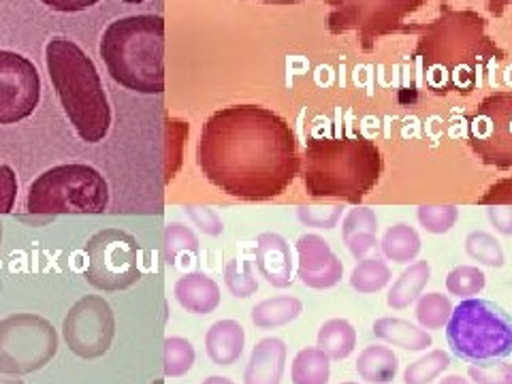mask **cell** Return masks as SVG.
<instances>
[{"mask_svg":"<svg viewBox=\"0 0 512 384\" xmlns=\"http://www.w3.org/2000/svg\"><path fill=\"white\" fill-rule=\"evenodd\" d=\"M197 156L207 182L244 201L282 195L299 173L291 124L259 105H231L207 118Z\"/></svg>","mask_w":512,"mask_h":384,"instance_id":"1","label":"cell"},{"mask_svg":"<svg viewBox=\"0 0 512 384\" xmlns=\"http://www.w3.org/2000/svg\"><path fill=\"white\" fill-rule=\"evenodd\" d=\"M506 52L487 35L483 15L472 9L440 5V15L421 24L414 60H419L423 86L436 96H468L487 82L495 64Z\"/></svg>","mask_w":512,"mask_h":384,"instance_id":"2","label":"cell"},{"mask_svg":"<svg viewBox=\"0 0 512 384\" xmlns=\"http://www.w3.org/2000/svg\"><path fill=\"white\" fill-rule=\"evenodd\" d=\"M382 152L363 135L312 137L303 152V184L308 195L359 203L382 175Z\"/></svg>","mask_w":512,"mask_h":384,"instance_id":"3","label":"cell"},{"mask_svg":"<svg viewBox=\"0 0 512 384\" xmlns=\"http://www.w3.org/2000/svg\"><path fill=\"white\" fill-rule=\"evenodd\" d=\"M45 64L79 139L86 143L103 141L111 126V109L90 56L71 39L54 37L45 45Z\"/></svg>","mask_w":512,"mask_h":384,"instance_id":"4","label":"cell"},{"mask_svg":"<svg viewBox=\"0 0 512 384\" xmlns=\"http://www.w3.org/2000/svg\"><path fill=\"white\" fill-rule=\"evenodd\" d=\"M101 56L109 75L126 90H165V20L160 15H128L107 26Z\"/></svg>","mask_w":512,"mask_h":384,"instance_id":"5","label":"cell"},{"mask_svg":"<svg viewBox=\"0 0 512 384\" xmlns=\"http://www.w3.org/2000/svg\"><path fill=\"white\" fill-rule=\"evenodd\" d=\"M109 205V186L90 165H58L30 184L26 207L32 216L103 214Z\"/></svg>","mask_w":512,"mask_h":384,"instance_id":"6","label":"cell"},{"mask_svg":"<svg viewBox=\"0 0 512 384\" xmlns=\"http://www.w3.org/2000/svg\"><path fill=\"white\" fill-rule=\"evenodd\" d=\"M446 338L461 359L495 361L512 352V318L493 301L463 299L448 318Z\"/></svg>","mask_w":512,"mask_h":384,"instance_id":"7","label":"cell"},{"mask_svg":"<svg viewBox=\"0 0 512 384\" xmlns=\"http://www.w3.org/2000/svg\"><path fill=\"white\" fill-rule=\"evenodd\" d=\"M427 0H327V26L331 35L355 32L363 52H372L382 37L419 35L421 24H406L408 15Z\"/></svg>","mask_w":512,"mask_h":384,"instance_id":"8","label":"cell"},{"mask_svg":"<svg viewBox=\"0 0 512 384\" xmlns=\"http://www.w3.org/2000/svg\"><path fill=\"white\" fill-rule=\"evenodd\" d=\"M58 352V331L50 320L18 312L0 320V372L26 376L39 372Z\"/></svg>","mask_w":512,"mask_h":384,"instance_id":"9","label":"cell"},{"mask_svg":"<svg viewBox=\"0 0 512 384\" xmlns=\"http://www.w3.org/2000/svg\"><path fill=\"white\" fill-rule=\"evenodd\" d=\"M141 278L139 246L133 235L103 229L86 244V280L105 293L124 291Z\"/></svg>","mask_w":512,"mask_h":384,"instance_id":"10","label":"cell"},{"mask_svg":"<svg viewBox=\"0 0 512 384\" xmlns=\"http://www.w3.org/2000/svg\"><path fill=\"white\" fill-rule=\"evenodd\" d=\"M468 143L480 163L512 169V92H495L468 118Z\"/></svg>","mask_w":512,"mask_h":384,"instance_id":"11","label":"cell"},{"mask_svg":"<svg viewBox=\"0 0 512 384\" xmlns=\"http://www.w3.org/2000/svg\"><path fill=\"white\" fill-rule=\"evenodd\" d=\"M62 335L79 359H101L114 344L116 314L101 295H86L64 316Z\"/></svg>","mask_w":512,"mask_h":384,"instance_id":"12","label":"cell"},{"mask_svg":"<svg viewBox=\"0 0 512 384\" xmlns=\"http://www.w3.org/2000/svg\"><path fill=\"white\" fill-rule=\"evenodd\" d=\"M41 77L35 64L18 52L0 50V124H18L35 114Z\"/></svg>","mask_w":512,"mask_h":384,"instance_id":"13","label":"cell"},{"mask_svg":"<svg viewBox=\"0 0 512 384\" xmlns=\"http://www.w3.org/2000/svg\"><path fill=\"white\" fill-rule=\"evenodd\" d=\"M297 278L308 288L325 291L333 288L344 276V265L331 250L329 242L316 233L297 239Z\"/></svg>","mask_w":512,"mask_h":384,"instance_id":"14","label":"cell"},{"mask_svg":"<svg viewBox=\"0 0 512 384\" xmlns=\"http://www.w3.org/2000/svg\"><path fill=\"white\" fill-rule=\"evenodd\" d=\"M254 263L259 274L274 288H286L293 282L291 246L280 233H261L256 237Z\"/></svg>","mask_w":512,"mask_h":384,"instance_id":"15","label":"cell"},{"mask_svg":"<svg viewBox=\"0 0 512 384\" xmlns=\"http://www.w3.org/2000/svg\"><path fill=\"white\" fill-rule=\"evenodd\" d=\"M286 367V344L280 338L256 342L244 372V384H280Z\"/></svg>","mask_w":512,"mask_h":384,"instance_id":"16","label":"cell"},{"mask_svg":"<svg viewBox=\"0 0 512 384\" xmlns=\"http://www.w3.org/2000/svg\"><path fill=\"white\" fill-rule=\"evenodd\" d=\"M175 299L190 314H212L220 306V286L201 271H190L175 282Z\"/></svg>","mask_w":512,"mask_h":384,"instance_id":"17","label":"cell"},{"mask_svg":"<svg viewBox=\"0 0 512 384\" xmlns=\"http://www.w3.org/2000/svg\"><path fill=\"white\" fill-rule=\"evenodd\" d=\"M246 331L237 320H216L205 333V352L216 365H233L244 355Z\"/></svg>","mask_w":512,"mask_h":384,"instance_id":"18","label":"cell"},{"mask_svg":"<svg viewBox=\"0 0 512 384\" xmlns=\"http://www.w3.org/2000/svg\"><path fill=\"white\" fill-rule=\"evenodd\" d=\"M374 335L382 342L404 348V350H412V352L427 350L431 344H434L427 329L412 325L410 320L393 318V316L378 318L374 323Z\"/></svg>","mask_w":512,"mask_h":384,"instance_id":"19","label":"cell"},{"mask_svg":"<svg viewBox=\"0 0 512 384\" xmlns=\"http://www.w3.org/2000/svg\"><path fill=\"white\" fill-rule=\"evenodd\" d=\"M429 280H431V267L427 261L410 263V267H406L391 286V291L387 295L389 308L393 310L410 308L412 303L423 295Z\"/></svg>","mask_w":512,"mask_h":384,"instance_id":"20","label":"cell"},{"mask_svg":"<svg viewBox=\"0 0 512 384\" xmlns=\"http://www.w3.org/2000/svg\"><path fill=\"white\" fill-rule=\"evenodd\" d=\"M301 312L303 303L297 297L282 295L256 303L250 312V320L252 325L259 329H278L284 325H291Z\"/></svg>","mask_w":512,"mask_h":384,"instance_id":"21","label":"cell"},{"mask_svg":"<svg viewBox=\"0 0 512 384\" xmlns=\"http://www.w3.org/2000/svg\"><path fill=\"white\" fill-rule=\"evenodd\" d=\"M399 370L397 355L389 346H367L357 359V374L370 384H389Z\"/></svg>","mask_w":512,"mask_h":384,"instance_id":"22","label":"cell"},{"mask_svg":"<svg viewBox=\"0 0 512 384\" xmlns=\"http://www.w3.org/2000/svg\"><path fill=\"white\" fill-rule=\"evenodd\" d=\"M318 348L325 352L331 361H342L352 355L357 346V331L346 318H331L318 329Z\"/></svg>","mask_w":512,"mask_h":384,"instance_id":"23","label":"cell"},{"mask_svg":"<svg viewBox=\"0 0 512 384\" xmlns=\"http://www.w3.org/2000/svg\"><path fill=\"white\" fill-rule=\"evenodd\" d=\"M421 246H423L421 235L416 233L414 227H410V224H404V222H399V224H395V227L387 229V233L382 235V242H380L382 254L387 256L389 261L399 263V265L412 263L416 256H419Z\"/></svg>","mask_w":512,"mask_h":384,"instance_id":"24","label":"cell"},{"mask_svg":"<svg viewBox=\"0 0 512 384\" xmlns=\"http://www.w3.org/2000/svg\"><path fill=\"white\" fill-rule=\"evenodd\" d=\"M293 384H327L331 378V359L320 348H303L291 367Z\"/></svg>","mask_w":512,"mask_h":384,"instance_id":"25","label":"cell"},{"mask_svg":"<svg viewBox=\"0 0 512 384\" xmlns=\"http://www.w3.org/2000/svg\"><path fill=\"white\" fill-rule=\"evenodd\" d=\"M389 282H391L389 265L380 259H374V256H367V259L359 261V265L352 269L350 274V286L361 295L378 293Z\"/></svg>","mask_w":512,"mask_h":384,"instance_id":"26","label":"cell"},{"mask_svg":"<svg viewBox=\"0 0 512 384\" xmlns=\"http://www.w3.org/2000/svg\"><path fill=\"white\" fill-rule=\"evenodd\" d=\"M451 314L453 303L442 293H427L416 299V320H419V325L427 331L446 327Z\"/></svg>","mask_w":512,"mask_h":384,"instance_id":"27","label":"cell"},{"mask_svg":"<svg viewBox=\"0 0 512 384\" xmlns=\"http://www.w3.org/2000/svg\"><path fill=\"white\" fill-rule=\"evenodd\" d=\"M451 367V355L444 350H431L419 361H414L406 367L404 382L406 384H429L438 376H442Z\"/></svg>","mask_w":512,"mask_h":384,"instance_id":"28","label":"cell"},{"mask_svg":"<svg viewBox=\"0 0 512 384\" xmlns=\"http://www.w3.org/2000/svg\"><path fill=\"white\" fill-rule=\"evenodd\" d=\"M466 252L472 261H478L480 265H487L493 269L504 267L506 263L500 242L487 231H472L466 237Z\"/></svg>","mask_w":512,"mask_h":384,"instance_id":"29","label":"cell"},{"mask_svg":"<svg viewBox=\"0 0 512 384\" xmlns=\"http://www.w3.org/2000/svg\"><path fill=\"white\" fill-rule=\"evenodd\" d=\"M224 284L235 299H248L259 291V282L254 278V267L250 261L231 259L224 265Z\"/></svg>","mask_w":512,"mask_h":384,"instance_id":"30","label":"cell"},{"mask_svg":"<svg viewBox=\"0 0 512 384\" xmlns=\"http://www.w3.org/2000/svg\"><path fill=\"white\" fill-rule=\"evenodd\" d=\"M485 284L487 276L476 265H459L446 276V291L459 299H470L478 295Z\"/></svg>","mask_w":512,"mask_h":384,"instance_id":"31","label":"cell"},{"mask_svg":"<svg viewBox=\"0 0 512 384\" xmlns=\"http://www.w3.org/2000/svg\"><path fill=\"white\" fill-rule=\"evenodd\" d=\"M197 352L184 338H167L165 340V376L182 378L195 367Z\"/></svg>","mask_w":512,"mask_h":384,"instance_id":"32","label":"cell"},{"mask_svg":"<svg viewBox=\"0 0 512 384\" xmlns=\"http://www.w3.org/2000/svg\"><path fill=\"white\" fill-rule=\"evenodd\" d=\"M165 261L169 265L178 263V256L184 252L197 254L199 252V239L190 227L182 222H169L165 227Z\"/></svg>","mask_w":512,"mask_h":384,"instance_id":"33","label":"cell"},{"mask_svg":"<svg viewBox=\"0 0 512 384\" xmlns=\"http://www.w3.org/2000/svg\"><path fill=\"white\" fill-rule=\"evenodd\" d=\"M416 218H419L421 227L427 233L442 235L455 227L459 220V210L455 205H421Z\"/></svg>","mask_w":512,"mask_h":384,"instance_id":"34","label":"cell"},{"mask_svg":"<svg viewBox=\"0 0 512 384\" xmlns=\"http://www.w3.org/2000/svg\"><path fill=\"white\" fill-rule=\"evenodd\" d=\"M344 214L342 205H331V207H297V218L306 224V227L314 229H335Z\"/></svg>","mask_w":512,"mask_h":384,"instance_id":"35","label":"cell"},{"mask_svg":"<svg viewBox=\"0 0 512 384\" xmlns=\"http://www.w3.org/2000/svg\"><path fill=\"white\" fill-rule=\"evenodd\" d=\"M468 376L474 384H512V363H474Z\"/></svg>","mask_w":512,"mask_h":384,"instance_id":"36","label":"cell"},{"mask_svg":"<svg viewBox=\"0 0 512 384\" xmlns=\"http://www.w3.org/2000/svg\"><path fill=\"white\" fill-rule=\"evenodd\" d=\"M357 233H376L378 235V216L370 207H355L348 210L342 222V237H350Z\"/></svg>","mask_w":512,"mask_h":384,"instance_id":"37","label":"cell"},{"mask_svg":"<svg viewBox=\"0 0 512 384\" xmlns=\"http://www.w3.org/2000/svg\"><path fill=\"white\" fill-rule=\"evenodd\" d=\"M184 212H186V216L190 218V222L195 224V227H199V231H203L205 235H210V237L222 235V231H224L222 218H220L214 210H210V207L186 205Z\"/></svg>","mask_w":512,"mask_h":384,"instance_id":"38","label":"cell"},{"mask_svg":"<svg viewBox=\"0 0 512 384\" xmlns=\"http://www.w3.org/2000/svg\"><path fill=\"white\" fill-rule=\"evenodd\" d=\"M18 199V175L9 165H0V214H9Z\"/></svg>","mask_w":512,"mask_h":384,"instance_id":"39","label":"cell"},{"mask_svg":"<svg viewBox=\"0 0 512 384\" xmlns=\"http://www.w3.org/2000/svg\"><path fill=\"white\" fill-rule=\"evenodd\" d=\"M344 244L357 261H363V259H367V254H370L378 246V237H376V233H357V235L346 237Z\"/></svg>","mask_w":512,"mask_h":384,"instance_id":"40","label":"cell"},{"mask_svg":"<svg viewBox=\"0 0 512 384\" xmlns=\"http://www.w3.org/2000/svg\"><path fill=\"white\" fill-rule=\"evenodd\" d=\"M480 205H510L512 207V178L495 182L487 188L483 197L478 199Z\"/></svg>","mask_w":512,"mask_h":384,"instance_id":"41","label":"cell"},{"mask_svg":"<svg viewBox=\"0 0 512 384\" xmlns=\"http://www.w3.org/2000/svg\"><path fill=\"white\" fill-rule=\"evenodd\" d=\"M489 222L502 235H512V207L510 205H489Z\"/></svg>","mask_w":512,"mask_h":384,"instance_id":"42","label":"cell"},{"mask_svg":"<svg viewBox=\"0 0 512 384\" xmlns=\"http://www.w3.org/2000/svg\"><path fill=\"white\" fill-rule=\"evenodd\" d=\"M45 7H50L52 11H60V13H77V11H86L90 7H94L101 0H41Z\"/></svg>","mask_w":512,"mask_h":384,"instance_id":"43","label":"cell"},{"mask_svg":"<svg viewBox=\"0 0 512 384\" xmlns=\"http://www.w3.org/2000/svg\"><path fill=\"white\" fill-rule=\"evenodd\" d=\"M512 5V0H489L487 3V9L491 15H495V18H502L506 7Z\"/></svg>","mask_w":512,"mask_h":384,"instance_id":"44","label":"cell"},{"mask_svg":"<svg viewBox=\"0 0 512 384\" xmlns=\"http://www.w3.org/2000/svg\"><path fill=\"white\" fill-rule=\"evenodd\" d=\"M440 384H472V380H466L463 376L453 374V376H446L444 380H440Z\"/></svg>","mask_w":512,"mask_h":384,"instance_id":"45","label":"cell"},{"mask_svg":"<svg viewBox=\"0 0 512 384\" xmlns=\"http://www.w3.org/2000/svg\"><path fill=\"white\" fill-rule=\"evenodd\" d=\"M201 384H235V382L224 378V376H210V378H205Z\"/></svg>","mask_w":512,"mask_h":384,"instance_id":"46","label":"cell"},{"mask_svg":"<svg viewBox=\"0 0 512 384\" xmlns=\"http://www.w3.org/2000/svg\"><path fill=\"white\" fill-rule=\"evenodd\" d=\"M0 384H24V380H20L18 376H7L0 372Z\"/></svg>","mask_w":512,"mask_h":384,"instance_id":"47","label":"cell"},{"mask_svg":"<svg viewBox=\"0 0 512 384\" xmlns=\"http://www.w3.org/2000/svg\"><path fill=\"white\" fill-rule=\"evenodd\" d=\"M261 3H267V5H295V3H301V0H261Z\"/></svg>","mask_w":512,"mask_h":384,"instance_id":"48","label":"cell"},{"mask_svg":"<svg viewBox=\"0 0 512 384\" xmlns=\"http://www.w3.org/2000/svg\"><path fill=\"white\" fill-rule=\"evenodd\" d=\"M122 3H128V5H139V3H143V0H122Z\"/></svg>","mask_w":512,"mask_h":384,"instance_id":"49","label":"cell"},{"mask_svg":"<svg viewBox=\"0 0 512 384\" xmlns=\"http://www.w3.org/2000/svg\"><path fill=\"white\" fill-rule=\"evenodd\" d=\"M152 384H165V380H154Z\"/></svg>","mask_w":512,"mask_h":384,"instance_id":"50","label":"cell"},{"mask_svg":"<svg viewBox=\"0 0 512 384\" xmlns=\"http://www.w3.org/2000/svg\"><path fill=\"white\" fill-rule=\"evenodd\" d=\"M0 239H3V224H0Z\"/></svg>","mask_w":512,"mask_h":384,"instance_id":"51","label":"cell"},{"mask_svg":"<svg viewBox=\"0 0 512 384\" xmlns=\"http://www.w3.org/2000/svg\"><path fill=\"white\" fill-rule=\"evenodd\" d=\"M342 384H359V382H342Z\"/></svg>","mask_w":512,"mask_h":384,"instance_id":"52","label":"cell"}]
</instances>
